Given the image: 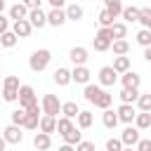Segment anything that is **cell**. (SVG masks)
<instances>
[{"label":"cell","instance_id":"obj_17","mask_svg":"<svg viewBox=\"0 0 151 151\" xmlns=\"http://www.w3.org/2000/svg\"><path fill=\"white\" fill-rule=\"evenodd\" d=\"M33 146L38 151H47L52 146V134H45V132H35L33 134Z\"/></svg>","mask_w":151,"mask_h":151},{"label":"cell","instance_id":"obj_50","mask_svg":"<svg viewBox=\"0 0 151 151\" xmlns=\"http://www.w3.org/2000/svg\"><path fill=\"white\" fill-rule=\"evenodd\" d=\"M144 59L151 64V47H144Z\"/></svg>","mask_w":151,"mask_h":151},{"label":"cell","instance_id":"obj_1","mask_svg":"<svg viewBox=\"0 0 151 151\" xmlns=\"http://www.w3.org/2000/svg\"><path fill=\"white\" fill-rule=\"evenodd\" d=\"M50 61H52V52H50L47 47H40V50H35V52L28 57V68H31L33 73H42V71L50 66Z\"/></svg>","mask_w":151,"mask_h":151},{"label":"cell","instance_id":"obj_13","mask_svg":"<svg viewBox=\"0 0 151 151\" xmlns=\"http://www.w3.org/2000/svg\"><path fill=\"white\" fill-rule=\"evenodd\" d=\"M26 19H28V24H31L33 28H42V26H47V12H42V9H31Z\"/></svg>","mask_w":151,"mask_h":151},{"label":"cell","instance_id":"obj_48","mask_svg":"<svg viewBox=\"0 0 151 151\" xmlns=\"http://www.w3.org/2000/svg\"><path fill=\"white\" fill-rule=\"evenodd\" d=\"M54 9H64V5H66V0H47Z\"/></svg>","mask_w":151,"mask_h":151},{"label":"cell","instance_id":"obj_37","mask_svg":"<svg viewBox=\"0 0 151 151\" xmlns=\"http://www.w3.org/2000/svg\"><path fill=\"white\" fill-rule=\"evenodd\" d=\"M17 42H19V38H17L12 31H5V33L0 35V45H2V47H7V50H12Z\"/></svg>","mask_w":151,"mask_h":151},{"label":"cell","instance_id":"obj_57","mask_svg":"<svg viewBox=\"0 0 151 151\" xmlns=\"http://www.w3.org/2000/svg\"><path fill=\"white\" fill-rule=\"evenodd\" d=\"M149 130H151V125H149Z\"/></svg>","mask_w":151,"mask_h":151},{"label":"cell","instance_id":"obj_22","mask_svg":"<svg viewBox=\"0 0 151 151\" xmlns=\"http://www.w3.org/2000/svg\"><path fill=\"white\" fill-rule=\"evenodd\" d=\"M38 127H40V132L52 134V132H57V118H54V116H40Z\"/></svg>","mask_w":151,"mask_h":151},{"label":"cell","instance_id":"obj_12","mask_svg":"<svg viewBox=\"0 0 151 151\" xmlns=\"http://www.w3.org/2000/svg\"><path fill=\"white\" fill-rule=\"evenodd\" d=\"M120 83H123V87H130V90H139V85H142V76L137 73V71H127V73H123L120 76Z\"/></svg>","mask_w":151,"mask_h":151},{"label":"cell","instance_id":"obj_24","mask_svg":"<svg viewBox=\"0 0 151 151\" xmlns=\"http://www.w3.org/2000/svg\"><path fill=\"white\" fill-rule=\"evenodd\" d=\"M111 35H113V40H125L127 38V24L125 21H113Z\"/></svg>","mask_w":151,"mask_h":151},{"label":"cell","instance_id":"obj_53","mask_svg":"<svg viewBox=\"0 0 151 151\" xmlns=\"http://www.w3.org/2000/svg\"><path fill=\"white\" fill-rule=\"evenodd\" d=\"M123 151H137L134 146H123Z\"/></svg>","mask_w":151,"mask_h":151},{"label":"cell","instance_id":"obj_31","mask_svg":"<svg viewBox=\"0 0 151 151\" xmlns=\"http://www.w3.org/2000/svg\"><path fill=\"white\" fill-rule=\"evenodd\" d=\"M111 104H113V94H109L106 90L97 97V101H94V106L97 109H101V111H106V109H111Z\"/></svg>","mask_w":151,"mask_h":151},{"label":"cell","instance_id":"obj_26","mask_svg":"<svg viewBox=\"0 0 151 151\" xmlns=\"http://www.w3.org/2000/svg\"><path fill=\"white\" fill-rule=\"evenodd\" d=\"M80 113V109H78V104L76 101H64L61 104V116L64 118H71V120H76V116Z\"/></svg>","mask_w":151,"mask_h":151},{"label":"cell","instance_id":"obj_35","mask_svg":"<svg viewBox=\"0 0 151 151\" xmlns=\"http://www.w3.org/2000/svg\"><path fill=\"white\" fill-rule=\"evenodd\" d=\"M134 40H137V45H142V47H151V31H149V28H139L137 35H134Z\"/></svg>","mask_w":151,"mask_h":151},{"label":"cell","instance_id":"obj_41","mask_svg":"<svg viewBox=\"0 0 151 151\" xmlns=\"http://www.w3.org/2000/svg\"><path fill=\"white\" fill-rule=\"evenodd\" d=\"M109 50H111V42H109V40L94 38V52H109Z\"/></svg>","mask_w":151,"mask_h":151},{"label":"cell","instance_id":"obj_11","mask_svg":"<svg viewBox=\"0 0 151 151\" xmlns=\"http://www.w3.org/2000/svg\"><path fill=\"white\" fill-rule=\"evenodd\" d=\"M9 31H12L17 38H28V35L33 33V26L28 24V19H21V21H12Z\"/></svg>","mask_w":151,"mask_h":151},{"label":"cell","instance_id":"obj_38","mask_svg":"<svg viewBox=\"0 0 151 151\" xmlns=\"http://www.w3.org/2000/svg\"><path fill=\"white\" fill-rule=\"evenodd\" d=\"M26 116H28V113H26V109H21V106H19V109H17V111H12V116H9V118H12V125H19V127H24V123H26Z\"/></svg>","mask_w":151,"mask_h":151},{"label":"cell","instance_id":"obj_40","mask_svg":"<svg viewBox=\"0 0 151 151\" xmlns=\"http://www.w3.org/2000/svg\"><path fill=\"white\" fill-rule=\"evenodd\" d=\"M106 151H123V142H120V137H111V139H106Z\"/></svg>","mask_w":151,"mask_h":151},{"label":"cell","instance_id":"obj_5","mask_svg":"<svg viewBox=\"0 0 151 151\" xmlns=\"http://www.w3.org/2000/svg\"><path fill=\"white\" fill-rule=\"evenodd\" d=\"M68 59L73 61V66H85V64H87V59H90V52H87V47L76 45V47H71V50H68Z\"/></svg>","mask_w":151,"mask_h":151},{"label":"cell","instance_id":"obj_20","mask_svg":"<svg viewBox=\"0 0 151 151\" xmlns=\"http://www.w3.org/2000/svg\"><path fill=\"white\" fill-rule=\"evenodd\" d=\"M101 92H104L101 85H92V83H87V85L83 87V97H85V101H90V104H94L97 97H99Z\"/></svg>","mask_w":151,"mask_h":151},{"label":"cell","instance_id":"obj_54","mask_svg":"<svg viewBox=\"0 0 151 151\" xmlns=\"http://www.w3.org/2000/svg\"><path fill=\"white\" fill-rule=\"evenodd\" d=\"M0 99H2V85H0Z\"/></svg>","mask_w":151,"mask_h":151},{"label":"cell","instance_id":"obj_3","mask_svg":"<svg viewBox=\"0 0 151 151\" xmlns=\"http://www.w3.org/2000/svg\"><path fill=\"white\" fill-rule=\"evenodd\" d=\"M40 109H42V116H54L57 118V113H61V101H59L57 94H42Z\"/></svg>","mask_w":151,"mask_h":151},{"label":"cell","instance_id":"obj_42","mask_svg":"<svg viewBox=\"0 0 151 151\" xmlns=\"http://www.w3.org/2000/svg\"><path fill=\"white\" fill-rule=\"evenodd\" d=\"M38 123H40V118H35V116H26L24 127H26V130H38Z\"/></svg>","mask_w":151,"mask_h":151},{"label":"cell","instance_id":"obj_6","mask_svg":"<svg viewBox=\"0 0 151 151\" xmlns=\"http://www.w3.org/2000/svg\"><path fill=\"white\" fill-rule=\"evenodd\" d=\"M116 116H118L120 123L132 125V123H134V116H137V109H134V104H120V106L116 109Z\"/></svg>","mask_w":151,"mask_h":151},{"label":"cell","instance_id":"obj_49","mask_svg":"<svg viewBox=\"0 0 151 151\" xmlns=\"http://www.w3.org/2000/svg\"><path fill=\"white\" fill-rule=\"evenodd\" d=\"M57 151H76V146H68V144H61Z\"/></svg>","mask_w":151,"mask_h":151},{"label":"cell","instance_id":"obj_29","mask_svg":"<svg viewBox=\"0 0 151 151\" xmlns=\"http://www.w3.org/2000/svg\"><path fill=\"white\" fill-rule=\"evenodd\" d=\"M149 125H151V113L137 111V116H134V127H137V130H149Z\"/></svg>","mask_w":151,"mask_h":151},{"label":"cell","instance_id":"obj_52","mask_svg":"<svg viewBox=\"0 0 151 151\" xmlns=\"http://www.w3.org/2000/svg\"><path fill=\"white\" fill-rule=\"evenodd\" d=\"M5 12V0H0V14Z\"/></svg>","mask_w":151,"mask_h":151},{"label":"cell","instance_id":"obj_51","mask_svg":"<svg viewBox=\"0 0 151 151\" xmlns=\"http://www.w3.org/2000/svg\"><path fill=\"white\" fill-rule=\"evenodd\" d=\"M5 149H7V142H5V139H2V134H0V151H5Z\"/></svg>","mask_w":151,"mask_h":151},{"label":"cell","instance_id":"obj_47","mask_svg":"<svg viewBox=\"0 0 151 151\" xmlns=\"http://www.w3.org/2000/svg\"><path fill=\"white\" fill-rule=\"evenodd\" d=\"M5 31H9V17H5V14H0V35H2Z\"/></svg>","mask_w":151,"mask_h":151},{"label":"cell","instance_id":"obj_28","mask_svg":"<svg viewBox=\"0 0 151 151\" xmlns=\"http://www.w3.org/2000/svg\"><path fill=\"white\" fill-rule=\"evenodd\" d=\"M111 50H113L116 57H127V52H130V42H127V40H113V42H111Z\"/></svg>","mask_w":151,"mask_h":151},{"label":"cell","instance_id":"obj_45","mask_svg":"<svg viewBox=\"0 0 151 151\" xmlns=\"http://www.w3.org/2000/svg\"><path fill=\"white\" fill-rule=\"evenodd\" d=\"M134 149H137V151H151V139H139Z\"/></svg>","mask_w":151,"mask_h":151},{"label":"cell","instance_id":"obj_9","mask_svg":"<svg viewBox=\"0 0 151 151\" xmlns=\"http://www.w3.org/2000/svg\"><path fill=\"white\" fill-rule=\"evenodd\" d=\"M116 83H118V73L111 66H101L99 68V85L101 87H113Z\"/></svg>","mask_w":151,"mask_h":151},{"label":"cell","instance_id":"obj_8","mask_svg":"<svg viewBox=\"0 0 151 151\" xmlns=\"http://www.w3.org/2000/svg\"><path fill=\"white\" fill-rule=\"evenodd\" d=\"M2 139L7 142V144H21L24 142V132H21V127L19 125H7L5 130H2Z\"/></svg>","mask_w":151,"mask_h":151},{"label":"cell","instance_id":"obj_16","mask_svg":"<svg viewBox=\"0 0 151 151\" xmlns=\"http://www.w3.org/2000/svg\"><path fill=\"white\" fill-rule=\"evenodd\" d=\"M92 123H94V113L92 111H80L76 116V127L78 130H87V127H92Z\"/></svg>","mask_w":151,"mask_h":151},{"label":"cell","instance_id":"obj_55","mask_svg":"<svg viewBox=\"0 0 151 151\" xmlns=\"http://www.w3.org/2000/svg\"><path fill=\"white\" fill-rule=\"evenodd\" d=\"M149 31H151V24H149Z\"/></svg>","mask_w":151,"mask_h":151},{"label":"cell","instance_id":"obj_39","mask_svg":"<svg viewBox=\"0 0 151 151\" xmlns=\"http://www.w3.org/2000/svg\"><path fill=\"white\" fill-rule=\"evenodd\" d=\"M137 24H142V28H149V24H151V7H139V21Z\"/></svg>","mask_w":151,"mask_h":151},{"label":"cell","instance_id":"obj_34","mask_svg":"<svg viewBox=\"0 0 151 151\" xmlns=\"http://www.w3.org/2000/svg\"><path fill=\"white\" fill-rule=\"evenodd\" d=\"M73 127H76V125H73V120H71V118H64V116H61V118H57V132H59L61 137H64L66 132H71Z\"/></svg>","mask_w":151,"mask_h":151},{"label":"cell","instance_id":"obj_10","mask_svg":"<svg viewBox=\"0 0 151 151\" xmlns=\"http://www.w3.org/2000/svg\"><path fill=\"white\" fill-rule=\"evenodd\" d=\"M139 139H142V137H139V130H137L134 125H127V127L120 132V142H123V146H137Z\"/></svg>","mask_w":151,"mask_h":151},{"label":"cell","instance_id":"obj_4","mask_svg":"<svg viewBox=\"0 0 151 151\" xmlns=\"http://www.w3.org/2000/svg\"><path fill=\"white\" fill-rule=\"evenodd\" d=\"M17 101H19L21 109H28L31 104H35V101H38L35 87H33V85H21V87H19V99H17Z\"/></svg>","mask_w":151,"mask_h":151},{"label":"cell","instance_id":"obj_25","mask_svg":"<svg viewBox=\"0 0 151 151\" xmlns=\"http://www.w3.org/2000/svg\"><path fill=\"white\" fill-rule=\"evenodd\" d=\"M120 104H134L139 99V90H130V87H123L120 90Z\"/></svg>","mask_w":151,"mask_h":151},{"label":"cell","instance_id":"obj_33","mask_svg":"<svg viewBox=\"0 0 151 151\" xmlns=\"http://www.w3.org/2000/svg\"><path fill=\"white\" fill-rule=\"evenodd\" d=\"M134 104H137V106H134L137 111H144V113H151V92H149V94H142V92H139V99H137Z\"/></svg>","mask_w":151,"mask_h":151},{"label":"cell","instance_id":"obj_14","mask_svg":"<svg viewBox=\"0 0 151 151\" xmlns=\"http://www.w3.org/2000/svg\"><path fill=\"white\" fill-rule=\"evenodd\" d=\"M66 24V12L64 9H50L47 12V26H54V28H59V26H64Z\"/></svg>","mask_w":151,"mask_h":151},{"label":"cell","instance_id":"obj_23","mask_svg":"<svg viewBox=\"0 0 151 151\" xmlns=\"http://www.w3.org/2000/svg\"><path fill=\"white\" fill-rule=\"evenodd\" d=\"M130 66H132L130 57H116V59H113V64H111V68H113V71H116L118 76L127 73V71H130Z\"/></svg>","mask_w":151,"mask_h":151},{"label":"cell","instance_id":"obj_46","mask_svg":"<svg viewBox=\"0 0 151 151\" xmlns=\"http://www.w3.org/2000/svg\"><path fill=\"white\" fill-rule=\"evenodd\" d=\"M24 5H26V9L31 12V9H40V5H42V0H21Z\"/></svg>","mask_w":151,"mask_h":151},{"label":"cell","instance_id":"obj_56","mask_svg":"<svg viewBox=\"0 0 151 151\" xmlns=\"http://www.w3.org/2000/svg\"><path fill=\"white\" fill-rule=\"evenodd\" d=\"M0 71H2V66H0Z\"/></svg>","mask_w":151,"mask_h":151},{"label":"cell","instance_id":"obj_15","mask_svg":"<svg viewBox=\"0 0 151 151\" xmlns=\"http://www.w3.org/2000/svg\"><path fill=\"white\" fill-rule=\"evenodd\" d=\"M7 17H9L12 21H21V19H26V17H28V9H26V5H24V2H14V5L7 9Z\"/></svg>","mask_w":151,"mask_h":151},{"label":"cell","instance_id":"obj_32","mask_svg":"<svg viewBox=\"0 0 151 151\" xmlns=\"http://www.w3.org/2000/svg\"><path fill=\"white\" fill-rule=\"evenodd\" d=\"M80 142H83V132H80L78 127H73L71 132L64 134V144H68V146H76V144H80Z\"/></svg>","mask_w":151,"mask_h":151},{"label":"cell","instance_id":"obj_58","mask_svg":"<svg viewBox=\"0 0 151 151\" xmlns=\"http://www.w3.org/2000/svg\"><path fill=\"white\" fill-rule=\"evenodd\" d=\"M17 2H21V0H17Z\"/></svg>","mask_w":151,"mask_h":151},{"label":"cell","instance_id":"obj_36","mask_svg":"<svg viewBox=\"0 0 151 151\" xmlns=\"http://www.w3.org/2000/svg\"><path fill=\"white\" fill-rule=\"evenodd\" d=\"M97 21H99V28H111L116 19L111 17V12H109V9H101V12H99V17H97Z\"/></svg>","mask_w":151,"mask_h":151},{"label":"cell","instance_id":"obj_44","mask_svg":"<svg viewBox=\"0 0 151 151\" xmlns=\"http://www.w3.org/2000/svg\"><path fill=\"white\" fill-rule=\"evenodd\" d=\"M94 38H101V40H109V42H113V35H111V28H99Z\"/></svg>","mask_w":151,"mask_h":151},{"label":"cell","instance_id":"obj_7","mask_svg":"<svg viewBox=\"0 0 151 151\" xmlns=\"http://www.w3.org/2000/svg\"><path fill=\"white\" fill-rule=\"evenodd\" d=\"M90 78H92V73H90L87 66H73V68H71V83L85 87V85L90 83Z\"/></svg>","mask_w":151,"mask_h":151},{"label":"cell","instance_id":"obj_2","mask_svg":"<svg viewBox=\"0 0 151 151\" xmlns=\"http://www.w3.org/2000/svg\"><path fill=\"white\" fill-rule=\"evenodd\" d=\"M19 87H21L19 76H5V80H2V101L14 104L19 99Z\"/></svg>","mask_w":151,"mask_h":151},{"label":"cell","instance_id":"obj_30","mask_svg":"<svg viewBox=\"0 0 151 151\" xmlns=\"http://www.w3.org/2000/svg\"><path fill=\"white\" fill-rule=\"evenodd\" d=\"M123 19H125V24H134V21H139V7H123V14H120Z\"/></svg>","mask_w":151,"mask_h":151},{"label":"cell","instance_id":"obj_19","mask_svg":"<svg viewBox=\"0 0 151 151\" xmlns=\"http://www.w3.org/2000/svg\"><path fill=\"white\" fill-rule=\"evenodd\" d=\"M54 83L59 85V87H66L68 83H71V68H66V66H59L57 71H54Z\"/></svg>","mask_w":151,"mask_h":151},{"label":"cell","instance_id":"obj_43","mask_svg":"<svg viewBox=\"0 0 151 151\" xmlns=\"http://www.w3.org/2000/svg\"><path fill=\"white\" fill-rule=\"evenodd\" d=\"M76 151H94V142H90V139H83L80 144H76Z\"/></svg>","mask_w":151,"mask_h":151},{"label":"cell","instance_id":"obj_27","mask_svg":"<svg viewBox=\"0 0 151 151\" xmlns=\"http://www.w3.org/2000/svg\"><path fill=\"white\" fill-rule=\"evenodd\" d=\"M104 9H109L111 17L118 19L123 14V0H104Z\"/></svg>","mask_w":151,"mask_h":151},{"label":"cell","instance_id":"obj_18","mask_svg":"<svg viewBox=\"0 0 151 151\" xmlns=\"http://www.w3.org/2000/svg\"><path fill=\"white\" fill-rule=\"evenodd\" d=\"M64 12H66V21H73V24H76V21H80V19H83V14H85V12H83V7H80V5H76V2L66 5V7H64Z\"/></svg>","mask_w":151,"mask_h":151},{"label":"cell","instance_id":"obj_21","mask_svg":"<svg viewBox=\"0 0 151 151\" xmlns=\"http://www.w3.org/2000/svg\"><path fill=\"white\" fill-rule=\"evenodd\" d=\"M101 123H104L106 130H116L120 120H118V116H116L113 109H106V111H101Z\"/></svg>","mask_w":151,"mask_h":151}]
</instances>
